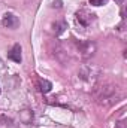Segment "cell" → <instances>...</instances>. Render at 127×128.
I'll return each mask as SVG.
<instances>
[{
  "label": "cell",
  "mask_w": 127,
  "mask_h": 128,
  "mask_svg": "<svg viewBox=\"0 0 127 128\" xmlns=\"http://www.w3.org/2000/svg\"><path fill=\"white\" fill-rule=\"evenodd\" d=\"M8 57H9V60H12V61H15V63H21V46L17 43V45H14V48L9 51V54H8Z\"/></svg>",
  "instance_id": "3"
},
{
  "label": "cell",
  "mask_w": 127,
  "mask_h": 128,
  "mask_svg": "<svg viewBox=\"0 0 127 128\" xmlns=\"http://www.w3.org/2000/svg\"><path fill=\"white\" fill-rule=\"evenodd\" d=\"M88 2H90V4H93V6H102V4L106 3V0H88Z\"/></svg>",
  "instance_id": "6"
},
{
  "label": "cell",
  "mask_w": 127,
  "mask_h": 128,
  "mask_svg": "<svg viewBox=\"0 0 127 128\" xmlns=\"http://www.w3.org/2000/svg\"><path fill=\"white\" fill-rule=\"evenodd\" d=\"M51 88H52V84H51L49 80H46V79H40V80H39V90H40L42 92H49Z\"/></svg>",
  "instance_id": "5"
},
{
  "label": "cell",
  "mask_w": 127,
  "mask_h": 128,
  "mask_svg": "<svg viewBox=\"0 0 127 128\" xmlns=\"http://www.w3.org/2000/svg\"><path fill=\"white\" fill-rule=\"evenodd\" d=\"M3 26L5 27H8V28H17L18 26H20V20H18V16H15L14 14H5L3 15Z\"/></svg>",
  "instance_id": "1"
},
{
  "label": "cell",
  "mask_w": 127,
  "mask_h": 128,
  "mask_svg": "<svg viewBox=\"0 0 127 128\" xmlns=\"http://www.w3.org/2000/svg\"><path fill=\"white\" fill-rule=\"evenodd\" d=\"M76 16H78V21H79L82 26H88V24L94 20V15L90 14V12H87L85 9L78 10V12H76Z\"/></svg>",
  "instance_id": "2"
},
{
  "label": "cell",
  "mask_w": 127,
  "mask_h": 128,
  "mask_svg": "<svg viewBox=\"0 0 127 128\" xmlns=\"http://www.w3.org/2000/svg\"><path fill=\"white\" fill-rule=\"evenodd\" d=\"M79 49H81V52H84L85 57H90V55H93V52H94V43H91V42H84V43L79 46Z\"/></svg>",
  "instance_id": "4"
}]
</instances>
